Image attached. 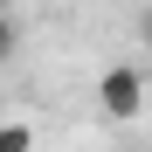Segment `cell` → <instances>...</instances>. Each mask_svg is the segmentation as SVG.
I'll return each instance as SVG.
<instances>
[{
  "mask_svg": "<svg viewBox=\"0 0 152 152\" xmlns=\"http://www.w3.org/2000/svg\"><path fill=\"white\" fill-rule=\"evenodd\" d=\"M14 48H21V21L0 7V62H14Z\"/></svg>",
  "mask_w": 152,
  "mask_h": 152,
  "instance_id": "3957f363",
  "label": "cell"
},
{
  "mask_svg": "<svg viewBox=\"0 0 152 152\" xmlns=\"http://www.w3.org/2000/svg\"><path fill=\"white\" fill-rule=\"evenodd\" d=\"M97 111H104L111 124H132V118L145 111V76H138L132 62H111L104 76H97Z\"/></svg>",
  "mask_w": 152,
  "mask_h": 152,
  "instance_id": "6da1fadb",
  "label": "cell"
},
{
  "mask_svg": "<svg viewBox=\"0 0 152 152\" xmlns=\"http://www.w3.org/2000/svg\"><path fill=\"white\" fill-rule=\"evenodd\" d=\"M0 152H35V132L21 118H7V124H0Z\"/></svg>",
  "mask_w": 152,
  "mask_h": 152,
  "instance_id": "7a4b0ae2",
  "label": "cell"
},
{
  "mask_svg": "<svg viewBox=\"0 0 152 152\" xmlns=\"http://www.w3.org/2000/svg\"><path fill=\"white\" fill-rule=\"evenodd\" d=\"M0 7H14V0H0Z\"/></svg>",
  "mask_w": 152,
  "mask_h": 152,
  "instance_id": "5b68a950",
  "label": "cell"
},
{
  "mask_svg": "<svg viewBox=\"0 0 152 152\" xmlns=\"http://www.w3.org/2000/svg\"><path fill=\"white\" fill-rule=\"evenodd\" d=\"M138 35H145V48H152V7H145V14H138Z\"/></svg>",
  "mask_w": 152,
  "mask_h": 152,
  "instance_id": "277c9868",
  "label": "cell"
}]
</instances>
